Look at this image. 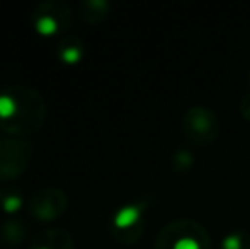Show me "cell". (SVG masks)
Returning a JSON list of instances; mask_svg holds the SVG:
<instances>
[{
  "label": "cell",
  "mask_w": 250,
  "mask_h": 249,
  "mask_svg": "<svg viewBox=\"0 0 250 249\" xmlns=\"http://www.w3.org/2000/svg\"><path fill=\"white\" fill-rule=\"evenodd\" d=\"M36 248L44 249H73L72 237L66 230H46L36 237Z\"/></svg>",
  "instance_id": "cell-5"
},
{
  "label": "cell",
  "mask_w": 250,
  "mask_h": 249,
  "mask_svg": "<svg viewBox=\"0 0 250 249\" xmlns=\"http://www.w3.org/2000/svg\"><path fill=\"white\" fill-rule=\"evenodd\" d=\"M16 103V113L9 120L0 121V128L14 136H24L38 132L46 118V104L38 91L27 86H12L7 89Z\"/></svg>",
  "instance_id": "cell-1"
},
{
  "label": "cell",
  "mask_w": 250,
  "mask_h": 249,
  "mask_svg": "<svg viewBox=\"0 0 250 249\" xmlns=\"http://www.w3.org/2000/svg\"><path fill=\"white\" fill-rule=\"evenodd\" d=\"M174 249H201V248L194 239H191V237H184V239H181V241L175 243Z\"/></svg>",
  "instance_id": "cell-10"
},
{
  "label": "cell",
  "mask_w": 250,
  "mask_h": 249,
  "mask_svg": "<svg viewBox=\"0 0 250 249\" xmlns=\"http://www.w3.org/2000/svg\"><path fill=\"white\" fill-rule=\"evenodd\" d=\"M0 200H2V205L7 212H16V210L21 206V203H22L19 196L14 195V193H5L3 196H0Z\"/></svg>",
  "instance_id": "cell-9"
},
{
  "label": "cell",
  "mask_w": 250,
  "mask_h": 249,
  "mask_svg": "<svg viewBox=\"0 0 250 249\" xmlns=\"http://www.w3.org/2000/svg\"><path fill=\"white\" fill-rule=\"evenodd\" d=\"M58 55L65 63H75L82 57V48H80L79 41L72 40V38H63L58 45Z\"/></svg>",
  "instance_id": "cell-7"
},
{
  "label": "cell",
  "mask_w": 250,
  "mask_h": 249,
  "mask_svg": "<svg viewBox=\"0 0 250 249\" xmlns=\"http://www.w3.org/2000/svg\"><path fill=\"white\" fill-rule=\"evenodd\" d=\"M242 243H240V237L238 236H230L225 239L223 243V249H240Z\"/></svg>",
  "instance_id": "cell-11"
},
{
  "label": "cell",
  "mask_w": 250,
  "mask_h": 249,
  "mask_svg": "<svg viewBox=\"0 0 250 249\" xmlns=\"http://www.w3.org/2000/svg\"><path fill=\"white\" fill-rule=\"evenodd\" d=\"M138 219H140V210L136 208V206H126V208H123L121 212L116 215L114 224L119 229H128V227L135 226V224L138 222Z\"/></svg>",
  "instance_id": "cell-8"
},
{
  "label": "cell",
  "mask_w": 250,
  "mask_h": 249,
  "mask_svg": "<svg viewBox=\"0 0 250 249\" xmlns=\"http://www.w3.org/2000/svg\"><path fill=\"white\" fill-rule=\"evenodd\" d=\"M33 159V147L22 136H9L0 143V180L12 181L27 171Z\"/></svg>",
  "instance_id": "cell-2"
},
{
  "label": "cell",
  "mask_w": 250,
  "mask_h": 249,
  "mask_svg": "<svg viewBox=\"0 0 250 249\" xmlns=\"http://www.w3.org/2000/svg\"><path fill=\"white\" fill-rule=\"evenodd\" d=\"M26 237V226L17 219H9L0 227V239L7 246H19Z\"/></svg>",
  "instance_id": "cell-6"
},
{
  "label": "cell",
  "mask_w": 250,
  "mask_h": 249,
  "mask_svg": "<svg viewBox=\"0 0 250 249\" xmlns=\"http://www.w3.org/2000/svg\"><path fill=\"white\" fill-rule=\"evenodd\" d=\"M66 195L58 188H46L34 193L29 202V210L36 219L48 222L58 219L66 210Z\"/></svg>",
  "instance_id": "cell-4"
},
{
  "label": "cell",
  "mask_w": 250,
  "mask_h": 249,
  "mask_svg": "<svg viewBox=\"0 0 250 249\" xmlns=\"http://www.w3.org/2000/svg\"><path fill=\"white\" fill-rule=\"evenodd\" d=\"M33 23L38 33L55 34L56 31L68 27L72 24V10L66 3L48 0L36 7L33 14Z\"/></svg>",
  "instance_id": "cell-3"
}]
</instances>
